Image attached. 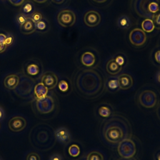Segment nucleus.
<instances>
[{
    "mask_svg": "<svg viewBox=\"0 0 160 160\" xmlns=\"http://www.w3.org/2000/svg\"><path fill=\"white\" fill-rule=\"evenodd\" d=\"M28 18H26L25 17V16H24L23 14H19L18 16H17V20L18 21V22L20 24V25L22 24L23 23L25 22V21L27 20Z\"/></svg>",
    "mask_w": 160,
    "mask_h": 160,
    "instance_id": "32",
    "label": "nucleus"
},
{
    "mask_svg": "<svg viewBox=\"0 0 160 160\" xmlns=\"http://www.w3.org/2000/svg\"><path fill=\"white\" fill-rule=\"evenodd\" d=\"M146 34L141 29L135 28L132 29L129 35V39L131 44L135 46H141L146 41Z\"/></svg>",
    "mask_w": 160,
    "mask_h": 160,
    "instance_id": "9",
    "label": "nucleus"
},
{
    "mask_svg": "<svg viewBox=\"0 0 160 160\" xmlns=\"http://www.w3.org/2000/svg\"><path fill=\"white\" fill-rule=\"evenodd\" d=\"M58 88L61 91L66 92L68 91L69 86H68V82L66 81L62 80L58 83Z\"/></svg>",
    "mask_w": 160,
    "mask_h": 160,
    "instance_id": "30",
    "label": "nucleus"
},
{
    "mask_svg": "<svg viewBox=\"0 0 160 160\" xmlns=\"http://www.w3.org/2000/svg\"><path fill=\"white\" fill-rule=\"evenodd\" d=\"M6 38V36L4 34H0V43H4Z\"/></svg>",
    "mask_w": 160,
    "mask_h": 160,
    "instance_id": "40",
    "label": "nucleus"
},
{
    "mask_svg": "<svg viewBox=\"0 0 160 160\" xmlns=\"http://www.w3.org/2000/svg\"><path fill=\"white\" fill-rule=\"evenodd\" d=\"M33 1L38 3H44L47 1V0H33Z\"/></svg>",
    "mask_w": 160,
    "mask_h": 160,
    "instance_id": "45",
    "label": "nucleus"
},
{
    "mask_svg": "<svg viewBox=\"0 0 160 160\" xmlns=\"http://www.w3.org/2000/svg\"><path fill=\"white\" fill-rule=\"evenodd\" d=\"M20 30L24 34H29L36 30L35 23L29 18H28L24 23L20 25Z\"/></svg>",
    "mask_w": 160,
    "mask_h": 160,
    "instance_id": "17",
    "label": "nucleus"
},
{
    "mask_svg": "<svg viewBox=\"0 0 160 160\" xmlns=\"http://www.w3.org/2000/svg\"><path fill=\"white\" fill-rule=\"evenodd\" d=\"M68 153L72 157H77L80 154V148L77 144H72L68 148Z\"/></svg>",
    "mask_w": 160,
    "mask_h": 160,
    "instance_id": "24",
    "label": "nucleus"
},
{
    "mask_svg": "<svg viewBox=\"0 0 160 160\" xmlns=\"http://www.w3.org/2000/svg\"><path fill=\"white\" fill-rule=\"evenodd\" d=\"M0 129H1V124H0Z\"/></svg>",
    "mask_w": 160,
    "mask_h": 160,
    "instance_id": "49",
    "label": "nucleus"
},
{
    "mask_svg": "<svg viewBox=\"0 0 160 160\" xmlns=\"http://www.w3.org/2000/svg\"><path fill=\"white\" fill-rule=\"evenodd\" d=\"M7 48V46L4 43H0V53L3 52Z\"/></svg>",
    "mask_w": 160,
    "mask_h": 160,
    "instance_id": "39",
    "label": "nucleus"
},
{
    "mask_svg": "<svg viewBox=\"0 0 160 160\" xmlns=\"http://www.w3.org/2000/svg\"><path fill=\"white\" fill-rule=\"evenodd\" d=\"M56 139L60 143L66 145L71 142L72 138L69 131L64 127H60L54 131Z\"/></svg>",
    "mask_w": 160,
    "mask_h": 160,
    "instance_id": "12",
    "label": "nucleus"
},
{
    "mask_svg": "<svg viewBox=\"0 0 160 160\" xmlns=\"http://www.w3.org/2000/svg\"><path fill=\"white\" fill-rule=\"evenodd\" d=\"M119 88L123 90L129 89L133 85V79L131 75L124 73L119 76L118 78Z\"/></svg>",
    "mask_w": 160,
    "mask_h": 160,
    "instance_id": "14",
    "label": "nucleus"
},
{
    "mask_svg": "<svg viewBox=\"0 0 160 160\" xmlns=\"http://www.w3.org/2000/svg\"><path fill=\"white\" fill-rule=\"evenodd\" d=\"M5 117V113L4 111V109L2 108V107L0 106V121H2Z\"/></svg>",
    "mask_w": 160,
    "mask_h": 160,
    "instance_id": "38",
    "label": "nucleus"
},
{
    "mask_svg": "<svg viewBox=\"0 0 160 160\" xmlns=\"http://www.w3.org/2000/svg\"><path fill=\"white\" fill-rule=\"evenodd\" d=\"M158 160H160V153H159L158 155Z\"/></svg>",
    "mask_w": 160,
    "mask_h": 160,
    "instance_id": "48",
    "label": "nucleus"
},
{
    "mask_svg": "<svg viewBox=\"0 0 160 160\" xmlns=\"http://www.w3.org/2000/svg\"><path fill=\"white\" fill-rule=\"evenodd\" d=\"M32 22L34 23H37L38 22L41 21L42 19V15L39 12H34L32 14L31 17L30 18Z\"/></svg>",
    "mask_w": 160,
    "mask_h": 160,
    "instance_id": "29",
    "label": "nucleus"
},
{
    "mask_svg": "<svg viewBox=\"0 0 160 160\" xmlns=\"http://www.w3.org/2000/svg\"><path fill=\"white\" fill-rule=\"evenodd\" d=\"M51 1H52V2H53L55 3V4H61L63 3L65 0H51Z\"/></svg>",
    "mask_w": 160,
    "mask_h": 160,
    "instance_id": "41",
    "label": "nucleus"
},
{
    "mask_svg": "<svg viewBox=\"0 0 160 160\" xmlns=\"http://www.w3.org/2000/svg\"><path fill=\"white\" fill-rule=\"evenodd\" d=\"M9 1L12 4V5H14V6H20L24 2V0H9Z\"/></svg>",
    "mask_w": 160,
    "mask_h": 160,
    "instance_id": "34",
    "label": "nucleus"
},
{
    "mask_svg": "<svg viewBox=\"0 0 160 160\" xmlns=\"http://www.w3.org/2000/svg\"><path fill=\"white\" fill-rule=\"evenodd\" d=\"M98 113L102 118H109L112 114V108L108 104H102L98 108Z\"/></svg>",
    "mask_w": 160,
    "mask_h": 160,
    "instance_id": "20",
    "label": "nucleus"
},
{
    "mask_svg": "<svg viewBox=\"0 0 160 160\" xmlns=\"http://www.w3.org/2000/svg\"><path fill=\"white\" fill-rule=\"evenodd\" d=\"M116 160H136V158H129V159H127V158H119V159H118Z\"/></svg>",
    "mask_w": 160,
    "mask_h": 160,
    "instance_id": "42",
    "label": "nucleus"
},
{
    "mask_svg": "<svg viewBox=\"0 0 160 160\" xmlns=\"http://www.w3.org/2000/svg\"><path fill=\"white\" fill-rule=\"evenodd\" d=\"M119 26L122 28H127L129 26V22L126 16H122L119 19Z\"/></svg>",
    "mask_w": 160,
    "mask_h": 160,
    "instance_id": "28",
    "label": "nucleus"
},
{
    "mask_svg": "<svg viewBox=\"0 0 160 160\" xmlns=\"http://www.w3.org/2000/svg\"><path fill=\"white\" fill-rule=\"evenodd\" d=\"M118 152L122 158H133L136 152V144L131 138L125 139L118 143Z\"/></svg>",
    "mask_w": 160,
    "mask_h": 160,
    "instance_id": "4",
    "label": "nucleus"
},
{
    "mask_svg": "<svg viewBox=\"0 0 160 160\" xmlns=\"http://www.w3.org/2000/svg\"><path fill=\"white\" fill-rule=\"evenodd\" d=\"M93 1L97 3H103L107 1L108 0H93Z\"/></svg>",
    "mask_w": 160,
    "mask_h": 160,
    "instance_id": "44",
    "label": "nucleus"
},
{
    "mask_svg": "<svg viewBox=\"0 0 160 160\" xmlns=\"http://www.w3.org/2000/svg\"><path fill=\"white\" fill-rule=\"evenodd\" d=\"M48 89L41 82L37 84L34 88V93L36 99H41L47 96Z\"/></svg>",
    "mask_w": 160,
    "mask_h": 160,
    "instance_id": "18",
    "label": "nucleus"
},
{
    "mask_svg": "<svg viewBox=\"0 0 160 160\" xmlns=\"http://www.w3.org/2000/svg\"><path fill=\"white\" fill-rule=\"evenodd\" d=\"M76 89L87 98L99 96L104 89V81L99 72L93 69L79 71L74 78Z\"/></svg>",
    "mask_w": 160,
    "mask_h": 160,
    "instance_id": "1",
    "label": "nucleus"
},
{
    "mask_svg": "<svg viewBox=\"0 0 160 160\" xmlns=\"http://www.w3.org/2000/svg\"><path fill=\"white\" fill-rule=\"evenodd\" d=\"M157 80L159 82H160V71L158 72V74H157Z\"/></svg>",
    "mask_w": 160,
    "mask_h": 160,
    "instance_id": "46",
    "label": "nucleus"
},
{
    "mask_svg": "<svg viewBox=\"0 0 160 160\" xmlns=\"http://www.w3.org/2000/svg\"><path fill=\"white\" fill-rule=\"evenodd\" d=\"M115 60H116V61L117 62V63H118L119 65L122 66V64H124V58H123L122 56H118V57L115 59Z\"/></svg>",
    "mask_w": 160,
    "mask_h": 160,
    "instance_id": "35",
    "label": "nucleus"
},
{
    "mask_svg": "<svg viewBox=\"0 0 160 160\" xmlns=\"http://www.w3.org/2000/svg\"><path fill=\"white\" fill-rule=\"evenodd\" d=\"M19 83V77L14 74L7 76L4 79V85L8 89H14Z\"/></svg>",
    "mask_w": 160,
    "mask_h": 160,
    "instance_id": "15",
    "label": "nucleus"
},
{
    "mask_svg": "<svg viewBox=\"0 0 160 160\" xmlns=\"http://www.w3.org/2000/svg\"><path fill=\"white\" fill-rule=\"evenodd\" d=\"M108 87L110 90L116 91L119 88L118 79H111L108 82Z\"/></svg>",
    "mask_w": 160,
    "mask_h": 160,
    "instance_id": "26",
    "label": "nucleus"
},
{
    "mask_svg": "<svg viewBox=\"0 0 160 160\" xmlns=\"http://www.w3.org/2000/svg\"><path fill=\"white\" fill-rule=\"evenodd\" d=\"M31 6H29V4H28L27 6H26L24 7V10L26 9V11H27V12L31 10Z\"/></svg>",
    "mask_w": 160,
    "mask_h": 160,
    "instance_id": "43",
    "label": "nucleus"
},
{
    "mask_svg": "<svg viewBox=\"0 0 160 160\" xmlns=\"http://www.w3.org/2000/svg\"><path fill=\"white\" fill-rule=\"evenodd\" d=\"M152 20L154 24V28L157 29H160V9L152 14Z\"/></svg>",
    "mask_w": 160,
    "mask_h": 160,
    "instance_id": "25",
    "label": "nucleus"
},
{
    "mask_svg": "<svg viewBox=\"0 0 160 160\" xmlns=\"http://www.w3.org/2000/svg\"><path fill=\"white\" fill-rule=\"evenodd\" d=\"M101 20L100 14L94 10L88 11L84 16V22L89 27H95L99 25Z\"/></svg>",
    "mask_w": 160,
    "mask_h": 160,
    "instance_id": "11",
    "label": "nucleus"
},
{
    "mask_svg": "<svg viewBox=\"0 0 160 160\" xmlns=\"http://www.w3.org/2000/svg\"><path fill=\"white\" fill-rule=\"evenodd\" d=\"M26 160H41V158L38 152H30L27 154Z\"/></svg>",
    "mask_w": 160,
    "mask_h": 160,
    "instance_id": "27",
    "label": "nucleus"
},
{
    "mask_svg": "<svg viewBox=\"0 0 160 160\" xmlns=\"http://www.w3.org/2000/svg\"><path fill=\"white\" fill-rule=\"evenodd\" d=\"M35 26H36V28H37L39 29L42 30L45 28L46 24H45L44 22H43L42 21H40L38 22L37 23H35Z\"/></svg>",
    "mask_w": 160,
    "mask_h": 160,
    "instance_id": "33",
    "label": "nucleus"
},
{
    "mask_svg": "<svg viewBox=\"0 0 160 160\" xmlns=\"http://www.w3.org/2000/svg\"><path fill=\"white\" fill-rule=\"evenodd\" d=\"M36 100V108L40 114H49L55 108V102L51 96L47 95L43 98Z\"/></svg>",
    "mask_w": 160,
    "mask_h": 160,
    "instance_id": "7",
    "label": "nucleus"
},
{
    "mask_svg": "<svg viewBox=\"0 0 160 160\" xmlns=\"http://www.w3.org/2000/svg\"><path fill=\"white\" fill-rule=\"evenodd\" d=\"M57 18L58 23L65 28L72 26L75 23L76 19L74 12L69 9H64L59 12Z\"/></svg>",
    "mask_w": 160,
    "mask_h": 160,
    "instance_id": "8",
    "label": "nucleus"
},
{
    "mask_svg": "<svg viewBox=\"0 0 160 160\" xmlns=\"http://www.w3.org/2000/svg\"><path fill=\"white\" fill-rule=\"evenodd\" d=\"M29 139L34 148L42 151L51 149L56 141L54 129L45 123H39L34 126L29 132Z\"/></svg>",
    "mask_w": 160,
    "mask_h": 160,
    "instance_id": "3",
    "label": "nucleus"
},
{
    "mask_svg": "<svg viewBox=\"0 0 160 160\" xmlns=\"http://www.w3.org/2000/svg\"><path fill=\"white\" fill-rule=\"evenodd\" d=\"M86 160H104V157L99 151H93L87 155Z\"/></svg>",
    "mask_w": 160,
    "mask_h": 160,
    "instance_id": "23",
    "label": "nucleus"
},
{
    "mask_svg": "<svg viewBox=\"0 0 160 160\" xmlns=\"http://www.w3.org/2000/svg\"><path fill=\"white\" fill-rule=\"evenodd\" d=\"M122 66L119 65L116 61L115 59H111L108 61L106 64V69L107 72L111 75H116L121 70Z\"/></svg>",
    "mask_w": 160,
    "mask_h": 160,
    "instance_id": "16",
    "label": "nucleus"
},
{
    "mask_svg": "<svg viewBox=\"0 0 160 160\" xmlns=\"http://www.w3.org/2000/svg\"><path fill=\"white\" fill-rule=\"evenodd\" d=\"M41 82L48 89H52L57 86L58 78L55 73L48 71L42 75L41 78Z\"/></svg>",
    "mask_w": 160,
    "mask_h": 160,
    "instance_id": "13",
    "label": "nucleus"
},
{
    "mask_svg": "<svg viewBox=\"0 0 160 160\" xmlns=\"http://www.w3.org/2000/svg\"><path fill=\"white\" fill-rule=\"evenodd\" d=\"M26 72L28 74L29 76H37L40 72L39 66L36 64H30L26 68Z\"/></svg>",
    "mask_w": 160,
    "mask_h": 160,
    "instance_id": "22",
    "label": "nucleus"
},
{
    "mask_svg": "<svg viewBox=\"0 0 160 160\" xmlns=\"http://www.w3.org/2000/svg\"><path fill=\"white\" fill-rule=\"evenodd\" d=\"M157 114H158V116L159 117V118L160 119V105L159 106L158 108V112H157Z\"/></svg>",
    "mask_w": 160,
    "mask_h": 160,
    "instance_id": "47",
    "label": "nucleus"
},
{
    "mask_svg": "<svg viewBox=\"0 0 160 160\" xmlns=\"http://www.w3.org/2000/svg\"><path fill=\"white\" fill-rule=\"evenodd\" d=\"M154 1H159V0H133L132 7L136 13L140 17L151 19L152 14L149 11V6Z\"/></svg>",
    "mask_w": 160,
    "mask_h": 160,
    "instance_id": "6",
    "label": "nucleus"
},
{
    "mask_svg": "<svg viewBox=\"0 0 160 160\" xmlns=\"http://www.w3.org/2000/svg\"><path fill=\"white\" fill-rule=\"evenodd\" d=\"M81 61L85 66H91L95 62V56L91 52L87 51L82 54L81 58Z\"/></svg>",
    "mask_w": 160,
    "mask_h": 160,
    "instance_id": "19",
    "label": "nucleus"
},
{
    "mask_svg": "<svg viewBox=\"0 0 160 160\" xmlns=\"http://www.w3.org/2000/svg\"><path fill=\"white\" fill-rule=\"evenodd\" d=\"M49 160H64V158L61 154L59 153H54L49 157Z\"/></svg>",
    "mask_w": 160,
    "mask_h": 160,
    "instance_id": "31",
    "label": "nucleus"
},
{
    "mask_svg": "<svg viewBox=\"0 0 160 160\" xmlns=\"http://www.w3.org/2000/svg\"><path fill=\"white\" fill-rule=\"evenodd\" d=\"M13 41V38L12 36H8V37H6V40H5V44L8 46L9 45H10L12 42Z\"/></svg>",
    "mask_w": 160,
    "mask_h": 160,
    "instance_id": "36",
    "label": "nucleus"
},
{
    "mask_svg": "<svg viewBox=\"0 0 160 160\" xmlns=\"http://www.w3.org/2000/svg\"><path fill=\"white\" fill-rule=\"evenodd\" d=\"M141 27L142 30L144 32H152L154 28V24L153 23V21L151 19H144L141 24Z\"/></svg>",
    "mask_w": 160,
    "mask_h": 160,
    "instance_id": "21",
    "label": "nucleus"
},
{
    "mask_svg": "<svg viewBox=\"0 0 160 160\" xmlns=\"http://www.w3.org/2000/svg\"><path fill=\"white\" fill-rule=\"evenodd\" d=\"M140 104L146 108H152L158 103V98L156 93L152 90L142 91L138 97Z\"/></svg>",
    "mask_w": 160,
    "mask_h": 160,
    "instance_id": "5",
    "label": "nucleus"
},
{
    "mask_svg": "<svg viewBox=\"0 0 160 160\" xmlns=\"http://www.w3.org/2000/svg\"><path fill=\"white\" fill-rule=\"evenodd\" d=\"M27 126V121L24 118L21 116H15L9 119L8 128L13 132H20Z\"/></svg>",
    "mask_w": 160,
    "mask_h": 160,
    "instance_id": "10",
    "label": "nucleus"
},
{
    "mask_svg": "<svg viewBox=\"0 0 160 160\" xmlns=\"http://www.w3.org/2000/svg\"><path fill=\"white\" fill-rule=\"evenodd\" d=\"M154 58H155V60L156 61V62L160 64V50L156 52L155 55H154Z\"/></svg>",
    "mask_w": 160,
    "mask_h": 160,
    "instance_id": "37",
    "label": "nucleus"
},
{
    "mask_svg": "<svg viewBox=\"0 0 160 160\" xmlns=\"http://www.w3.org/2000/svg\"><path fill=\"white\" fill-rule=\"evenodd\" d=\"M102 134L108 142L118 144L125 139L131 138V126L122 115L114 114L103 122Z\"/></svg>",
    "mask_w": 160,
    "mask_h": 160,
    "instance_id": "2",
    "label": "nucleus"
}]
</instances>
